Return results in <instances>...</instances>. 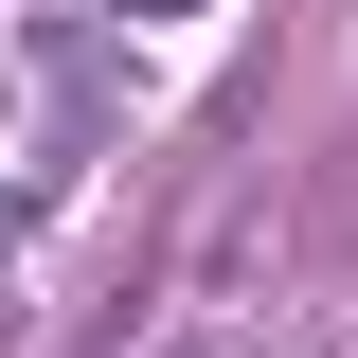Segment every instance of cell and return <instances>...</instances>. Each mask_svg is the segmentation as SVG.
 Wrapping results in <instances>:
<instances>
[{
    "label": "cell",
    "instance_id": "6da1fadb",
    "mask_svg": "<svg viewBox=\"0 0 358 358\" xmlns=\"http://www.w3.org/2000/svg\"><path fill=\"white\" fill-rule=\"evenodd\" d=\"M179 358H215V341H179Z\"/></svg>",
    "mask_w": 358,
    "mask_h": 358
}]
</instances>
